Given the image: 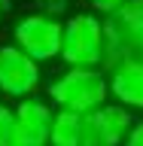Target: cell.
Returning a JSON list of instances; mask_svg holds the SVG:
<instances>
[{
	"label": "cell",
	"instance_id": "obj_1",
	"mask_svg": "<svg viewBox=\"0 0 143 146\" xmlns=\"http://www.w3.org/2000/svg\"><path fill=\"white\" fill-rule=\"evenodd\" d=\"M46 94L55 110L88 116L110 104V76L104 67H67L49 82Z\"/></svg>",
	"mask_w": 143,
	"mask_h": 146
},
{
	"label": "cell",
	"instance_id": "obj_2",
	"mask_svg": "<svg viewBox=\"0 0 143 146\" xmlns=\"http://www.w3.org/2000/svg\"><path fill=\"white\" fill-rule=\"evenodd\" d=\"M107 31V61L104 70L128 64H143V0H128L125 6L104 18Z\"/></svg>",
	"mask_w": 143,
	"mask_h": 146
},
{
	"label": "cell",
	"instance_id": "obj_3",
	"mask_svg": "<svg viewBox=\"0 0 143 146\" xmlns=\"http://www.w3.org/2000/svg\"><path fill=\"white\" fill-rule=\"evenodd\" d=\"M61 61L67 67H104L107 61V31L94 12H73L64 18Z\"/></svg>",
	"mask_w": 143,
	"mask_h": 146
},
{
	"label": "cell",
	"instance_id": "obj_4",
	"mask_svg": "<svg viewBox=\"0 0 143 146\" xmlns=\"http://www.w3.org/2000/svg\"><path fill=\"white\" fill-rule=\"evenodd\" d=\"M12 43L40 64L52 61V58H61L64 18L46 15V12H27L12 25Z\"/></svg>",
	"mask_w": 143,
	"mask_h": 146
},
{
	"label": "cell",
	"instance_id": "obj_5",
	"mask_svg": "<svg viewBox=\"0 0 143 146\" xmlns=\"http://www.w3.org/2000/svg\"><path fill=\"white\" fill-rule=\"evenodd\" d=\"M43 82V64L21 52L15 43L0 46V94L18 100L34 98Z\"/></svg>",
	"mask_w": 143,
	"mask_h": 146
},
{
	"label": "cell",
	"instance_id": "obj_6",
	"mask_svg": "<svg viewBox=\"0 0 143 146\" xmlns=\"http://www.w3.org/2000/svg\"><path fill=\"white\" fill-rule=\"evenodd\" d=\"M134 113L122 104H104L100 110L82 116V146H122L134 128Z\"/></svg>",
	"mask_w": 143,
	"mask_h": 146
},
{
	"label": "cell",
	"instance_id": "obj_7",
	"mask_svg": "<svg viewBox=\"0 0 143 146\" xmlns=\"http://www.w3.org/2000/svg\"><path fill=\"white\" fill-rule=\"evenodd\" d=\"M55 107L43 98H25L15 104V146H49Z\"/></svg>",
	"mask_w": 143,
	"mask_h": 146
},
{
	"label": "cell",
	"instance_id": "obj_8",
	"mask_svg": "<svg viewBox=\"0 0 143 146\" xmlns=\"http://www.w3.org/2000/svg\"><path fill=\"white\" fill-rule=\"evenodd\" d=\"M110 98L128 107L131 113H143V64H128L110 70Z\"/></svg>",
	"mask_w": 143,
	"mask_h": 146
},
{
	"label": "cell",
	"instance_id": "obj_9",
	"mask_svg": "<svg viewBox=\"0 0 143 146\" xmlns=\"http://www.w3.org/2000/svg\"><path fill=\"white\" fill-rule=\"evenodd\" d=\"M49 146H82V116L79 113L55 110Z\"/></svg>",
	"mask_w": 143,
	"mask_h": 146
},
{
	"label": "cell",
	"instance_id": "obj_10",
	"mask_svg": "<svg viewBox=\"0 0 143 146\" xmlns=\"http://www.w3.org/2000/svg\"><path fill=\"white\" fill-rule=\"evenodd\" d=\"M0 146H15V107L0 104Z\"/></svg>",
	"mask_w": 143,
	"mask_h": 146
},
{
	"label": "cell",
	"instance_id": "obj_11",
	"mask_svg": "<svg viewBox=\"0 0 143 146\" xmlns=\"http://www.w3.org/2000/svg\"><path fill=\"white\" fill-rule=\"evenodd\" d=\"M85 3H88V12L107 18V15H113V12H119L128 0H85Z\"/></svg>",
	"mask_w": 143,
	"mask_h": 146
},
{
	"label": "cell",
	"instance_id": "obj_12",
	"mask_svg": "<svg viewBox=\"0 0 143 146\" xmlns=\"http://www.w3.org/2000/svg\"><path fill=\"white\" fill-rule=\"evenodd\" d=\"M34 3H37V12H46V15H55V18H61L70 6V0H34Z\"/></svg>",
	"mask_w": 143,
	"mask_h": 146
},
{
	"label": "cell",
	"instance_id": "obj_13",
	"mask_svg": "<svg viewBox=\"0 0 143 146\" xmlns=\"http://www.w3.org/2000/svg\"><path fill=\"white\" fill-rule=\"evenodd\" d=\"M122 146H143V119L134 122V128L128 131V137H125V143H122Z\"/></svg>",
	"mask_w": 143,
	"mask_h": 146
},
{
	"label": "cell",
	"instance_id": "obj_14",
	"mask_svg": "<svg viewBox=\"0 0 143 146\" xmlns=\"http://www.w3.org/2000/svg\"><path fill=\"white\" fill-rule=\"evenodd\" d=\"M9 9V0H0V18H3V12Z\"/></svg>",
	"mask_w": 143,
	"mask_h": 146
}]
</instances>
